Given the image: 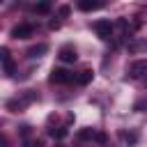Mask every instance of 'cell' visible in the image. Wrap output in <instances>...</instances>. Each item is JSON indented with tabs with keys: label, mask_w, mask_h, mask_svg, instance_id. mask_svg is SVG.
<instances>
[{
	"label": "cell",
	"mask_w": 147,
	"mask_h": 147,
	"mask_svg": "<svg viewBox=\"0 0 147 147\" xmlns=\"http://www.w3.org/2000/svg\"><path fill=\"white\" fill-rule=\"evenodd\" d=\"M129 76L140 80V78H147V60H136L129 64Z\"/></svg>",
	"instance_id": "obj_1"
},
{
	"label": "cell",
	"mask_w": 147,
	"mask_h": 147,
	"mask_svg": "<svg viewBox=\"0 0 147 147\" xmlns=\"http://www.w3.org/2000/svg\"><path fill=\"white\" fill-rule=\"evenodd\" d=\"M92 28H94V32L99 34V39H110V37H113V23H110V21H96Z\"/></svg>",
	"instance_id": "obj_2"
},
{
	"label": "cell",
	"mask_w": 147,
	"mask_h": 147,
	"mask_svg": "<svg viewBox=\"0 0 147 147\" xmlns=\"http://www.w3.org/2000/svg\"><path fill=\"white\" fill-rule=\"evenodd\" d=\"M32 32H34V25L32 23H18L11 30V37L14 39H28V37H32Z\"/></svg>",
	"instance_id": "obj_3"
},
{
	"label": "cell",
	"mask_w": 147,
	"mask_h": 147,
	"mask_svg": "<svg viewBox=\"0 0 147 147\" xmlns=\"http://www.w3.org/2000/svg\"><path fill=\"white\" fill-rule=\"evenodd\" d=\"M71 80H76V76L67 69H53L51 71V83H71Z\"/></svg>",
	"instance_id": "obj_4"
},
{
	"label": "cell",
	"mask_w": 147,
	"mask_h": 147,
	"mask_svg": "<svg viewBox=\"0 0 147 147\" xmlns=\"http://www.w3.org/2000/svg\"><path fill=\"white\" fill-rule=\"evenodd\" d=\"M34 99H37V94H34V92H25V94H23L18 101H9V103H7V108H11V110L16 113V108L21 110L25 103H30V101H34Z\"/></svg>",
	"instance_id": "obj_5"
},
{
	"label": "cell",
	"mask_w": 147,
	"mask_h": 147,
	"mask_svg": "<svg viewBox=\"0 0 147 147\" xmlns=\"http://www.w3.org/2000/svg\"><path fill=\"white\" fill-rule=\"evenodd\" d=\"M60 60H62V62H67V64L76 62V60H78L76 48H74V46H62V48H60Z\"/></svg>",
	"instance_id": "obj_6"
},
{
	"label": "cell",
	"mask_w": 147,
	"mask_h": 147,
	"mask_svg": "<svg viewBox=\"0 0 147 147\" xmlns=\"http://www.w3.org/2000/svg\"><path fill=\"white\" fill-rule=\"evenodd\" d=\"M0 60H2L5 74H7V76H14V60H11V55H9V51H7V48H2V51H0Z\"/></svg>",
	"instance_id": "obj_7"
},
{
	"label": "cell",
	"mask_w": 147,
	"mask_h": 147,
	"mask_svg": "<svg viewBox=\"0 0 147 147\" xmlns=\"http://www.w3.org/2000/svg\"><path fill=\"white\" fill-rule=\"evenodd\" d=\"M46 51H48V46H46V44H37V46L28 48V57H32V60H34V57H41Z\"/></svg>",
	"instance_id": "obj_8"
},
{
	"label": "cell",
	"mask_w": 147,
	"mask_h": 147,
	"mask_svg": "<svg viewBox=\"0 0 147 147\" xmlns=\"http://www.w3.org/2000/svg\"><path fill=\"white\" fill-rule=\"evenodd\" d=\"M99 7H103V2H92V0H80L78 2V9H83V11H92V9H99Z\"/></svg>",
	"instance_id": "obj_9"
},
{
	"label": "cell",
	"mask_w": 147,
	"mask_h": 147,
	"mask_svg": "<svg viewBox=\"0 0 147 147\" xmlns=\"http://www.w3.org/2000/svg\"><path fill=\"white\" fill-rule=\"evenodd\" d=\"M92 76H94V74H92L90 69H83V71L76 76V83H80V85H87V83L92 80Z\"/></svg>",
	"instance_id": "obj_10"
},
{
	"label": "cell",
	"mask_w": 147,
	"mask_h": 147,
	"mask_svg": "<svg viewBox=\"0 0 147 147\" xmlns=\"http://www.w3.org/2000/svg\"><path fill=\"white\" fill-rule=\"evenodd\" d=\"M48 9H51L48 2H39V5H34V11H39V14H46Z\"/></svg>",
	"instance_id": "obj_11"
},
{
	"label": "cell",
	"mask_w": 147,
	"mask_h": 147,
	"mask_svg": "<svg viewBox=\"0 0 147 147\" xmlns=\"http://www.w3.org/2000/svg\"><path fill=\"white\" fill-rule=\"evenodd\" d=\"M122 138H124L126 142H131V145H133V142L138 140V133H133V131H131V133H126V131H124V133H122Z\"/></svg>",
	"instance_id": "obj_12"
},
{
	"label": "cell",
	"mask_w": 147,
	"mask_h": 147,
	"mask_svg": "<svg viewBox=\"0 0 147 147\" xmlns=\"http://www.w3.org/2000/svg\"><path fill=\"white\" fill-rule=\"evenodd\" d=\"M78 136H80L83 140H87V138H96V133H94V131H90V129H87V131H80Z\"/></svg>",
	"instance_id": "obj_13"
},
{
	"label": "cell",
	"mask_w": 147,
	"mask_h": 147,
	"mask_svg": "<svg viewBox=\"0 0 147 147\" xmlns=\"http://www.w3.org/2000/svg\"><path fill=\"white\" fill-rule=\"evenodd\" d=\"M57 14H60V16H69V7H67V5H62V7L57 9Z\"/></svg>",
	"instance_id": "obj_14"
},
{
	"label": "cell",
	"mask_w": 147,
	"mask_h": 147,
	"mask_svg": "<svg viewBox=\"0 0 147 147\" xmlns=\"http://www.w3.org/2000/svg\"><path fill=\"white\" fill-rule=\"evenodd\" d=\"M48 28H51V30H57V28H60V21H55V18H53V21L48 23Z\"/></svg>",
	"instance_id": "obj_15"
},
{
	"label": "cell",
	"mask_w": 147,
	"mask_h": 147,
	"mask_svg": "<svg viewBox=\"0 0 147 147\" xmlns=\"http://www.w3.org/2000/svg\"><path fill=\"white\" fill-rule=\"evenodd\" d=\"M142 108H147V101H138L136 103V110H142Z\"/></svg>",
	"instance_id": "obj_16"
},
{
	"label": "cell",
	"mask_w": 147,
	"mask_h": 147,
	"mask_svg": "<svg viewBox=\"0 0 147 147\" xmlns=\"http://www.w3.org/2000/svg\"><path fill=\"white\" fill-rule=\"evenodd\" d=\"M23 147H32V145H30V142H23Z\"/></svg>",
	"instance_id": "obj_17"
}]
</instances>
